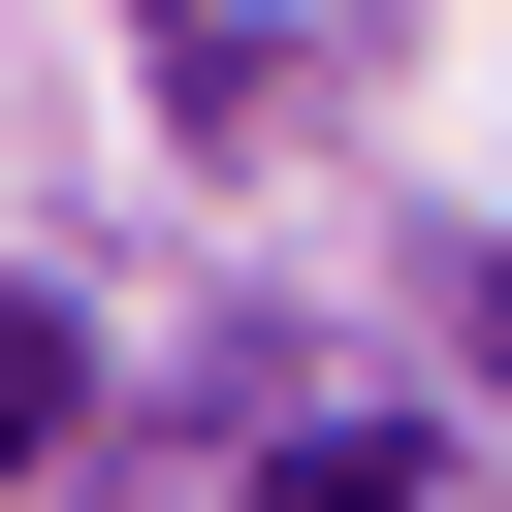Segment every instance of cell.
<instances>
[{
    "instance_id": "1",
    "label": "cell",
    "mask_w": 512,
    "mask_h": 512,
    "mask_svg": "<svg viewBox=\"0 0 512 512\" xmlns=\"http://www.w3.org/2000/svg\"><path fill=\"white\" fill-rule=\"evenodd\" d=\"M64 416H96V352H64V320H32V288H0V480H32V448H64Z\"/></svg>"
},
{
    "instance_id": "2",
    "label": "cell",
    "mask_w": 512,
    "mask_h": 512,
    "mask_svg": "<svg viewBox=\"0 0 512 512\" xmlns=\"http://www.w3.org/2000/svg\"><path fill=\"white\" fill-rule=\"evenodd\" d=\"M480 352H512V320H480Z\"/></svg>"
}]
</instances>
